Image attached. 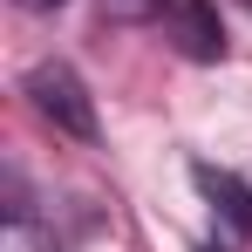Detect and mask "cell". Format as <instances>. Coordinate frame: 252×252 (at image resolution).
<instances>
[{
	"label": "cell",
	"mask_w": 252,
	"mask_h": 252,
	"mask_svg": "<svg viewBox=\"0 0 252 252\" xmlns=\"http://www.w3.org/2000/svg\"><path fill=\"white\" fill-rule=\"evenodd\" d=\"M28 95H34V109H41L62 136H82V143L95 136V102H89L82 75H75L68 62H41V68L28 75Z\"/></svg>",
	"instance_id": "obj_1"
},
{
	"label": "cell",
	"mask_w": 252,
	"mask_h": 252,
	"mask_svg": "<svg viewBox=\"0 0 252 252\" xmlns=\"http://www.w3.org/2000/svg\"><path fill=\"white\" fill-rule=\"evenodd\" d=\"M0 252H55V232L41 225V211L28 205L21 177H7V205H0Z\"/></svg>",
	"instance_id": "obj_2"
},
{
	"label": "cell",
	"mask_w": 252,
	"mask_h": 252,
	"mask_svg": "<svg viewBox=\"0 0 252 252\" xmlns=\"http://www.w3.org/2000/svg\"><path fill=\"white\" fill-rule=\"evenodd\" d=\"M170 28H177V48L191 62H218L225 55V28H218V14L205 0H170Z\"/></svg>",
	"instance_id": "obj_3"
},
{
	"label": "cell",
	"mask_w": 252,
	"mask_h": 252,
	"mask_svg": "<svg viewBox=\"0 0 252 252\" xmlns=\"http://www.w3.org/2000/svg\"><path fill=\"white\" fill-rule=\"evenodd\" d=\"M198 191L211 198V211H218V218H225V225H232L239 239L252 232V198H246V184H239L232 170H211V164H198Z\"/></svg>",
	"instance_id": "obj_4"
},
{
	"label": "cell",
	"mask_w": 252,
	"mask_h": 252,
	"mask_svg": "<svg viewBox=\"0 0 252 252\" xmlns=\"http://www.w3.org/2000/svg\"><path fill=\"white\" fill-rule=\"evenodd\" d=\"M102 14L109 21H157V14H170V0H102Z\"/></svg>",
	"instance_id": "obj_5"
},
{
	"label": "cell",
	"mask_w": 252,
	"mask_h": 252,
	"mask_svg": "<svg viewBox=\"0 0 252 252\" xmlns=\"http://www.w3.org/2000/svg\"><path fill=\"white\" fill-rule=\"evenodd\" d=\"M21 7H62V0H21Z\"/></svg>",
	"instance_id": "obj_6"
}]
</instances>
